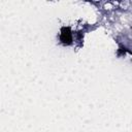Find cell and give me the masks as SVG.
Wrapping results in <instances>:
<instances>
[{
	"mask_svg": "<svg viewBox=\"0 0 132 132\" xmlns=\"http://www.w3.org/2000/svg\"><path fill=\"white\" fill-rule=\"evenodd\" d=\"M60 40L64 44H70L71 43V41H72V35H71V31H70V29L68 27H63L61 29Z\"/></svg>",
	"mask_w": 132,
	"mask_h": 132,
	"instance_id": "1",
	"label": "cell"
}]
</instances>
